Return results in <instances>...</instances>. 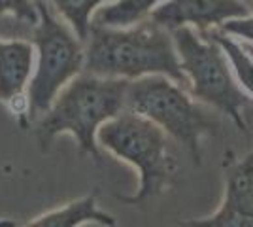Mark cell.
Here are the masks:
<instances>
[{"instance_id": "6da1fadb", "label": "cell", "mask_w": 253, "mask_h": 227, "mask_svg": "<svg viewBox=\"0 0 253 227\" xmlns=\"http://www.w3.org/2000/svg\"><path fill=\"white\" fill-rule=\"evenodd\" d=\"M84 72L100 78L138 80L161 74L187 89L172 33L151 17L125 29L93 25L85 40Z\"/></svg>"}, {"instance_id": "7a4b0ae2", "label": "cell", "mask_w": 253, "mask_h": 227, "mask_svg": "<svg viewBox=\"0 0 253 227\" xmlns=\"http://www.w3.org/2000/svg\"><path fill=\"white\" fill-rule=\"evenodd\" d=\"M128 80L100 78L82 72L72 78L53 100L49 110L36 119V138L47 151L55 136L68 133L78 142L82 155L102 161L96 131L125 110Z\"/></svg>"}, {"instance_id": "3957f363", "label": "cell", "mask_w": 253, "mask_h": 227, "mask_svg": "<svg viewBox=\"0 0 253 227\" xmlns=\"http://www.w3.org/2000/svg\"><path fill=\"white\" fill-rule=\"evenodd\" d=\"M125 110L151 119L169 136L183 144L197 165H201L202 138L217 135L221 129L219 112L161 74L130 80L125 93Z\"/></svg>"}, {"instance_id": "277c9868", "label": "cell", "mask_w": 253, "mask_h": 227, "mask_svg": "<svg viewBox=\"0 0 253 227\" xmlns=\"http://www.w3.org/2000/svg\"><path fill=\"white\" fill-rule=\"evenodd\" d=\"M100 148L132 165L140 176L138 191L121 197L126 205H144L163 193L178 173V159L170 153L169 135L151 119L123 110L96 131Z\"/></svg>"}, {"instance_id": "5b68a950", "label": "cell", "mask_w": 253, "mask_h": 227, "mask_svg": "<svg viewBox=\"0 0 253 227\" xmlns=\"http://www.w3.org/2000/svg\"><path fill=\"white\" fill-rule=\"evenodd\" d=\"M38 23L32 27L36 66L27 86L29 123L43 116L72 78L84 72L85 42L53 10L47 0H36Z\"/></svg>"}, {"instance_id": "8992f818", "label": "cell", "mask_w": 253, "mask_h": 227, "mask_svg": "<svg viewBox=\"0 0 253 227\" xmlns=\"http://www.w3.org/2000/svg\"><path fill=\"white\" fill-rule=\"evenodd\" d=\"M172 40L187 78V91L206 106L227 116L240 131L248 129L244 110L252 104V98L238 86L221 45L208 33L191 27L172 31Z\"/></svg>"}, {"instance_id": "52a82bcc", "label": "cell", "mask_w": 253, "mask_h": 227, "mask_svg": "<svg viewBox=\"0 0 253 227\" xmlns=\"http://www.w3.org/2000/svg\"><path fill=\"white\" fill-rule=\"evenodd\" d=\"M246 15H250V8L242 0H165L149 17L170 33L179 27L208 33L225 21Z\"/></svg>"}, {"instance_id": "ba28073f", "label": "cell", "mask_w": 253, "mask_h": 227, "mask_svg": "<svg viewBox=\"0 0 253 227\" xmlns=\"http://www.w3.org/2000/svg\"><path fill=\"white\" fill-rule=\"evenodd\" d=\"M36 49L27 40H0V100L23 98L34 72Z\"/></svg>"}, {"instance_id": "9c48e42d", "label": "cell", "mask_w": 253, "mask_h": 227, "mask_svg": "<svg viewBox=\"0 0 253 227\" xmlns=\"http://www.w3.org/2000/svg\"><path fill=\"white\" fill-rule=\"evenodd\" d=\"M85 224L116 227V218L96 205L95 195H85L82 199L66 203L61 208H55L34 218L25 227H82Z\"/></svg>"}, {"instance_id": "30bf717a", "label": "cell", "mask_w": 253, "mask_h": 227, "mask_svg": "<svg viewBox=\"0 0 253 227\" xmlns=\"http://www.w3.org/2000/svg\"><path fill=\"white\" fill-rule=\"evenodd\" d=\"M163 2L165 0H112L93 13L91 23L100 27L125 29L148 19L151 11Z\"/></svg>"}, {"instance_id": "8fae6325", "label": "cell", "mask_w": 253, "mask_h": 227, "mask_svg": "<svg viewBox=\"0 0 253 227\" xmlns=\"http://www.w3.org/2000/svg\"><path fill=\"white\" fill-rule=\"evenodd\" d=\"M208 34L221 45V49L225 51L229 63H231L232 74L236 78L238 86L244 87L253 97V59L250 57V53L244 49L242 44L232 38L231 34H225L219 29H211V31H208Z\"/></svg>"}, {"instance_id": "7c38bea8", "label": "cell", "mask_w": 253, "mask_h": 227, "mask_svg": "<svg viewBox=\"0 0 253 227\" xmlns=\"http://www.w3.org/2000/svg\"><path fill=\"white\" fill-rule=\"evenodd\" d=\"M47 2L72 27V31L80 36V40L85 42L89 36L93 13L112 0H47Z\"/></svg>"}, {"instance_id": "4fadbf2b", "label": "cell", "mask_w": 253, "mask_h": 227, "mask_svg": "<svg viewBox=\"0 0 253 227\" xmlns=\"http://www.w3.org/2000/svg\"><path fill=\"white\" fill-rule=\"evenodd\" d=\"M181 227H253V212L223 201L221 206L208 218L187 220Z\"/></svg>"}, {"instance_id": "5bb4252c", "label": "cell", "mask_w": 253, "mask_h": 227, "mask_svg": "<svg viewBox=\"0 0 253 227\" xmlns=\"http://www.w3.org/2000/svg\"><path fill=\"white\" fill-rule=\"evenodd\" d=\"M11 15L19 23L34 27L38 23L36 0H0V17Z\"/></svg>"}, {"instance_id": "9a60e30c", "label": "cell", "mask_w": 253, "mask_h": 227, "mask_svg": "<svg viewBox=\"0 0 253 227\" xmlns=\"http://www.w3.org/2000/svg\"><path fill=\"white\" fill-rule=\"evenodd\" d=\"M219 31L225 34H231L236 38H242V42L253 44V15H246V17H236L231 21H225L219 27Z\"/></svg>"}, {"instance_id": "2e32d148", "label": "cell", "mask_w": 253, "mask_h": 227, "mask_svg": "<svg viewBox=\"0 0 253 227\" xmlns=\"http://www.w3.org/2000/svg\"><path fill=\"white\" fill-rule=\"evenodd\" d=\"M0 227H17V224L13 222V220H0Z\"/></svg>"}, {"instance_id": "e0dca14e", "label": "cell", "mask_w": 253, "mask_h": 227, "mask_svg": "<svg viewBox=\"0 0 253 227\" xmlns=\"http://www.w3.org/2000/svg\"><path fill=\"white\" fill-rule=\"evenodd\" d=\"M240 44H242V47L250 53V57L253 59V44L252 42H240Z\"/></svg>"}]
</instances>
